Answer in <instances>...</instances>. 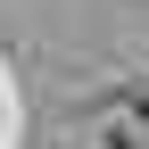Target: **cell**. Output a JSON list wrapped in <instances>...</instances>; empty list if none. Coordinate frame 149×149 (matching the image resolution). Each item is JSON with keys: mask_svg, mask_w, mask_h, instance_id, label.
<instances>
[{"mask_svg": "<svg viewBox=\"0 0 149 149\" xmlns=\"http://www.w3.org/2000/svg\"><path fill=\"white\" fill-rule=\"evenodd\" d=\"M141 116H149V91H141Z\"/></svg>", "mask_w": 149, "mask_h": 149, "instance_id": "obj_1", "label": "cell"}]
</instances>
